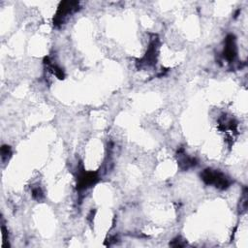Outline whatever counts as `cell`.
<instances>
[{"instance_id": "obj_1", "label": "cell", "mask_w": 248, "mask_h": 248, "mask_svg": "<svg viewBox=\"0 0 248 248\" xmlns=\"http://www.w3.org/2000/svg\"><path fill=\"white\" fill-rule=\"evenodd\" d=\"M201 178L206 185H212L220 190H226L232 183L231 179L225 173L212 169L203 170L201 172Z\"/></svg>"}, {"instance_id": "obj_2", "label": "cell", "mask_w": 248, "mask_h": 248, "mask_svg": "<svg viewBox=\"0 0 248 248\" xmlns=\"http://www.w3.org/2000/svg\"><path fill=\"white\" fill-rule=\"evenodd\" d=\"M79 8V3L77 1H63L60 3L55 16L53 17V24L55 26L62 25L66 19L77 12Z\"/></svg>"}, {"instance_id": "obj_3", "label": "cell", "mask_w": 248, "mask_h": 248, "mask_svg": "<svg viewBox=\"0 0 248 248\" xmlns=\"http://www.w3.org/2000/svg\"><path fill=\"white\" fill-rule=\"evenodd\" d=\"M99 180V175L97 172L93 171H82L79 173L78 178L77 188L78 190H84L93 186Z\"/></svg>"}, {"instance_id": "obj_4", "label": "cell", "mask_w": 248, "mask_h": 248, "mask_svg": "<svg viewBox=\"0 0 248 248\" xmlns=\"http://www.w3.org/2000/svg\"><path fill=\"white\" fill-rule=\"evenodd\" d=\"M237 49L235 44V38L233 35H228L225 40V46L223 50V58L228 62H232L236 57Z\"/></svg>"}, {"instance_id": "obj_5", "label": "cell", "mask_w": 248, "mask_h": 248, "mask_svg": "<svg viewBox=\"0 0 248 248\" xmlns=\"http://www.w3.org/2000/svg\"><path fill=\"white\" fill-rule=\"evenodd\" d=\"M177 155H178V164L182 170H188L197 165V160L195 158L190 157L187 154H185L183 149L178 150Z\"/></svg>"}, {"instance_id": "obj_6", "label": "cell", "mask_w": 248, "mask_h": 248, "mask_svg": "<svg viewBox=\"0 0 248 248\" xmlns=\"http://www.w3.org/2000/svg\"><path fill=\"white\" fill-rule=\"evenodd\" d=\"M12 155V149L9 145H2L1 147V159L3 162L8 161Z\"/></svg>"}, {"instance_id": "obj_7", "label": "cell", "mask_w": 248, "mask_h": 248, "mask_svg": "<svg viewBox=\"0 0 248 248\" xmlns=\"http://www.w3.org/2000/svg\"><path fill=\"white\" fill-rule=\"evenodd\" d=\"M32 197L37 200V201H40L41 199L44 198V193L42 191V189L40 187H35L32 189Z\"/></svg>"}]
</instances>
